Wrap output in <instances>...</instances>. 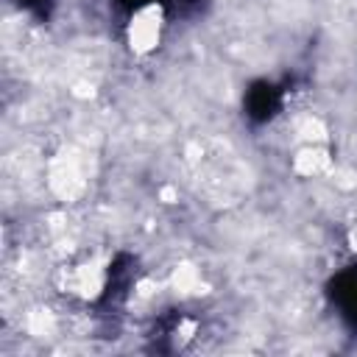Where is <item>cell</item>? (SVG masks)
Masks as SVG:
<instances>
[{
	"mask_svg": "<svg viewBox=\"0 0 357 357\" xmlns=\"http://www.w3.org/2000/svg\"><path fill=\"white\" fill-rule=\"evenodd\" d=\"M159 33H162V17H159V8L156 6H139L131 17V25H128V36H131V47L145 53L151 47H156L159 42Z\"/></svg>",
	"mask_w": 357,
	"mask_h": 357,
	"instance_id": "6da1fadb",
	"label": "cell"
}]
</instances>
